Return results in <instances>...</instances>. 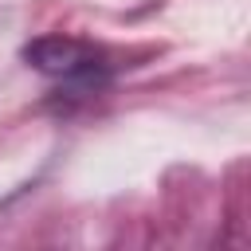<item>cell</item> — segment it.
<instances>
[{"instance_id": "1", "label": "cell", "mask_w": 251, "mask_h": 251, "mask_svg": "<svg viewBox=\"0 0 251 251\" xmlns=\"http://www.w3.org/2000/svg\"><path fill=\"white\" fill-rule=\"evenodd\" d=\"M27 67H35L39 75L63 82V86H98L110 75V55L78 35H39L24 47Z\"/></svg>"}]
</instances>
